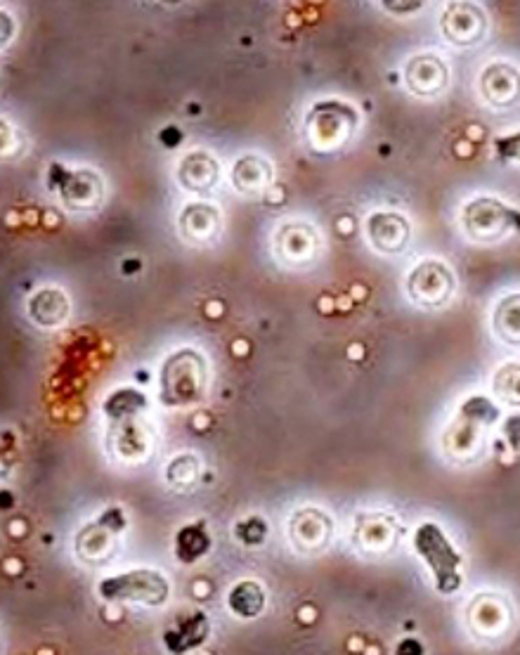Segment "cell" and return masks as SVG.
<instances>
[{
	"label": "cell",
	"instance_id": "1",
	"mask_svg": "<svg viewBox=\"0 0 520 655\" xmlns=\"http://www.w3.org/2000/svg\"><path fill=\"white\" fill-rule=\"evenodd\" d=\"M204 391V362L192 350L173 355L164 367V400L168 405H190Z\"/></svg>",
	"mask_w": 520,
	"mask_h": 655
},
{
	"label": "cell",
	"instance_id": "2",
	"mask_svg": "<svg viewBox=\"0 0 520 655\" xmlns=\"http://www.w3.org/2000/svg\"><path fill=\"white\" fill-rule=\"evenodd\" d=\"M100 594L112 601H138L147 606H159L168 599V582L154 570H133L104 580Z\"/></svg>",
	"mask_w": 520,
	"mask_h": 655
},
{
	"label": "cell",
	"instance_id": "3",
	"mask_svg": "<svg viewBox=\"0 0 520 655\" xmlns=\"http://www.w3.org/2000/svg\"><path fill=\"white\" fill-rule=\"evenodd\" d=\"M416 549L421 551L424 561L431 563L442 592H452V589L459 585L457 570H454L459 566V556L454 554L452 547L447 544V540L435 525H421L419 533H416Z\"/></svg>",
	"mask_w": 520,
	"mask_h": 655
},
{
	"label": "cell",
	"instance_id": "4",
	"mask_svg": "<svg viewBox=\"0 0 520 655\" xmlns=\"http://www.w3.org/2000/svg\"><path fill=\"white\" fill-rule=\"evenodd\" d=\"M466 228L476 239H497L520 228V213L509 211L492 199H478L466 209Z\"/></svg>",
	"mask_w": 520,
	"mask_h": 655
},
{
	"label": "cell",
	"instance_id": "5",
	"mask_svg": "<svg viewBox=\"0 0 520 655\" xmlns=\"http://www.w3.org/2000/svg\"><path fill=\"white\" fill-rule=\"evenodd\" d=\"M452 291L450 270L442 268L440 263H424L414 270L409 277V294L426 306H438L445 301Z\"/></svg>",
	"mask_w": 520,
	"mask_h": 655
},
{
	"label": "cell",
	"instance_id": "6",
	"mask_svg": "<svg viewBox=\"0 0 520 655\" xmlns=\"http://www.w3.org/2000/svg\"><path fill=\"white\" fill-rule=\"evenodd\" d=\"M442 31L447 38L459 45L476 43L485 34V17L473 8V5H454V8L442 17Z\"/></svg>",
	"mask_w": 520,
	"mask_h": 655
},
{
	"label": "cell",
	"instance_id": "7",
	"mask_svg": "<svg viewBox=\"0 0 520 655\" xmlns=\"http://www.w3.org/2000/svg\"><path fill=\"white\" fill-rule=\"evenodd\" d=\"M329 533V518L320 514V511H301V514L291 521V540H296L298 549L303 551L322 549L329 540Z\"/></svg>",
	"mask_w": 520,
	"mask_h": 655
},
{
	"label": "cell",
	"instance_id": "8",
	"mask_svg": "<svg viewBox=\"0 0 520 655\" xmlns=\"http://www.w3.org/2000/svg\"><path fill=\"white\" fill-rule=\"evenodd\" d=\"M367 230L374 246L381 251H400L409 237L407 223L395 213H376L367 223Z\"/></svg>",
	"mask_w": 520,
	"mask_h": 655
},
{
	"label": "cell",
	"instance_id": "9",
	"mask_svg": "<svg viewBox=\"0 0 520 655\" xmlns=\"http://www.w3.org/2000/svg\"><path fill=\"white\" fill-rule=\"evenodd\" d=\"M409 88L419 95H433L447 83V69L435 57H416L407 67Z\"/></svg>",
	"mask_w": 520,
	"mask_h": 655
},
{
	"label": "cell",
	"instance_id": "10",
	"mask_svg": "<svg viewBox=\"0 0 520 655\" xmlns=\"http://www.w3.org/2000/svg\"><path fill=\"white\" fill-rule=\"evenodd\" d=\"M102 194V185L93 173H74L64 175V187H62V199L64 204H69L71 209H90V206H97Z\"/></svg>",
	"mask_w": 520,
	"mask_h": 655
},
{
	"label": "cell",
	"instance_id": "11",
	"mask_svg": "<svg viewBox=\"0 0 520 655\" xmlns=\"http://www.w3.org/2000/svg\"><path fill=\"white\" fill-rule=\"evenodd\" d=\"M180 183L192 192H204L216 185L218 164L208 154H190L178 171Z\"/></svg>",
	"mask_w": 520,
	"mask_h": 655
},
{
	"label": "cell",
	"instance_id": "12",
	"mask_svg": "<svg viewBox=\"0 0 520 655\" xmlns=\"http://www.w3.org/2000/svg\"><path fill=\"white\" fill-rule=\"evenodd\" d=\"M31 315L43 327H55L69 315V301L60 289H43L31 298Z\"/></svg>",
	"mask_w": 520,
	"mask_h": 655
},
{
	"label": "cell",
	"instance_id": "13",
	"mask_svg": "<svg viewBox=\"0 0 520 655\" xmlns=\"http://www.w3.org/2000/svg\"><path fill=\"white\" fill-rule=\"evenodd\" d=\"M206 634H208V620L199 613V615H194V618L182 622L180 629L168 632L164 639H166V646L171 648L173 653H182V651H187V648L204 644Z\"/></svg>",
	"mask_w": 520,
	"mask_h": 655
},
{
	"label": "cell",
	"instance_id": "14",
	"mask_svg": "<svg viewBox=\"0 0 520 655\" xmlns=\"http://www.w3.org/2000/svg\"><path fill=\"white\" fill-rule=\"evenodd\" d=\"M201 211L197 209V204L187 206L185 213H182V232L185 237L190 239H208L213 237V232L218 228V211L211 209V206L199 204Z\"/></svg>",
	"mask_w": 520,
	"mask_h": 655
},
{
	"label": "cell",
	"instance_id": "15",
	"mask_svg": "<svg viewBox=\"0 0 520 655\" xmlns=\"http://www.w3.org/2000/svg\"><path fill=\"white\" fill-rule=\"evenodd\" d=\"M102 525H90L88 530H83L81 540H78V554H81L83 561H107L109 554H112V537L102 533Z\"/></svg>",
	"mask_w": 520,
	"mask_h": 655
},
{
	"label": "cell",
	"instance_id": "16",
	"mask_svg": "<svg viewBox=\"0 0 520 655\" xmlns=\"http://www.w3.org/2000/svg\"><path fill=\"white\" fill-rule=\"evenodd\" d=\"M263 603H265L263 589H260L256 582H242V585L234 587L230 594V608L237 615H242V618H253V615H258L263 611Z\"/></svg>",
	"mask_w": 520,
	"mask_h": 655
},
{
	"label": "cell",
	"instance_id": "17",
	"mask_svg": "<svg viewBox=\"0 0 520 655\" xmlns=\"http://www.w3.org/2000/svg\"><path fill=\"white\" fill-rule=\"evenodd\" d=\"M494 324H497V332L504 341L520 343V296L506 298L497 310Z\"/></svg>",
	"mask_w": 520,
	"mask_h": 655
},
{
	"label": "cell",
	"instance_id": "18",
	"mask_svg": "<svg viewBox=\"0 0 520 655\" xmlns=\"http://www.w3.org/2000/svg\"><path fill=\"white\" fill-rule=\"evenodd\" d=\"M208 537L206 533L201 528H197V525H190V528H185V530H180V535H178V559H182L185 563H192V561H197L199 556H204L206 554V549H208Z\"/></svg>",
	"mask_w": 520,
	"mask_h": 655
},
{
	"label": "cell",
	"instance_id": "19",
	"mask_svg": "<svg viewBox=\"0 0 520 655\" xmlns=\"http://www.w3.org/2000/svg\"><path fill=\"white\" fill-rule=\"evenodd\" d=\"M497 393L499 398L520 405V367L509 365L497 374Z\"/></svg>",
	"mask_w": 520,
	"mask_h": 655
},
{
	"label": "cell",
	"instance_id": "20",
	"mask_svg": "<svg viewBox=\"0 0 520 655\" xmlns=\"http://www.w3.org/2000/svg\"><path fill=\"white\" fill-rule=\"evenodd\" d=\"M270 178V171H263V173H253L249 171V161H239V166H234V185L239 187L242 192H256L268 183Z\"/></svg>",
	"mask_w": 520,
	"mask_h": 655
},
{
	"label": "cell",
	"instance_id": "21",
	"mask_svg": "<svg viewBox=\"0 0 520 655\" xmlns=\"http://www.w3.org/2000/svg\"><path fill=\"white\" fill-rule=\"evenodd\" d=\"M499 154L509 159H520V135H513V138H504L497 142Z\"/></svg>",
	"mask_w": 520,
	"mask_h": 655
},
{
	"label": "cell",
	"instance_id": "22",
	"mask_svg": "<svg viewBox=\"0 0 520 655\" xmlns=\"http://www.w3.org/2000/svg\"><path fill=\"white\" fill-rule=\"evenodd\" d=\"M161 140H164V145L175 147L182 140V133L175 131V128H166V131L161 133Z\"/></svg>",
	"mask_w": 520,
	"mask_h": 655
}]
</instances>
